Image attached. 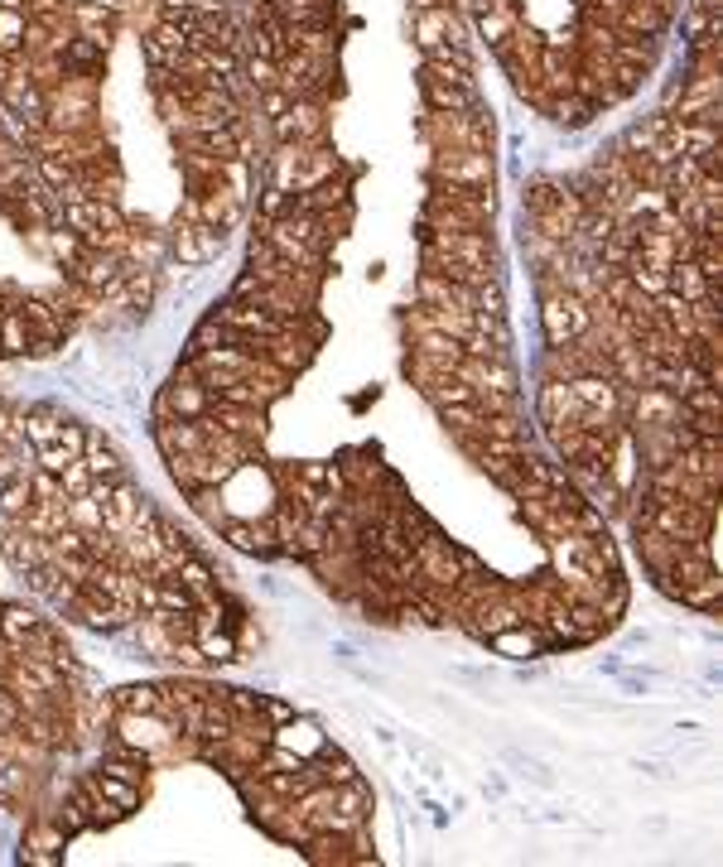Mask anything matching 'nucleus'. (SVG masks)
Here are the masks:
<instances>
[{
    "instance_id": "obj_1",
    "label": "nucleus",
    "mask_w": 723,
    "mask_h": 867,
    "mask_svg": "<svg viewBox=\"0 0 723 867\" xmlns=\"http://www.w3.org/2000/svg\"><path fill=\"white\" fill-rule=\"evenodd\" d=\"M425 140L434 150H492V121L478 106L472 112H429Z\"/></svg>"
},
{
    "instance_id": "obj_2",
    "label": "nucleus",
    "mask_w": 723,
    "mask_h": 867,
    "mask_svg": "<svg viewBox=\"0 0 723 867\" xmlns=\"http://www.w3.org/2000/svg\"><path fill=\"white\" fill-rule=\"evenodd\" d=\"M415 564H419V573L415 579L419 583H439V589H454L458 583V573H468V569H482L478 559H472L468 550H458L454 540H444L439 530H425L419 536V544H415Z\"/></svg>"
},
{
    "instance_id": "obj_3",
    "label": "nucleus",
    "mask_w": 723,
    "mask_h": 867,
    "mask_svg": "<svg viewBox=\"0 0 723 867\" xmlns=\"http://www.w3.org/2000/svg\"><path fill=\"white\" fill-rule=\"evenodd\" d=\"M541 324H545V338L550 347H564L574 338H584L588 328H594V314H588V299H578L574 289H545V304H541Z\"/></svg>"
},
{
    "instance_id": "obj_4",
    "label": "nucleus",
    "mask_w": 723,
    "mask_h": 867,
    "mask_svg": "<svg viewBox=\"0 0 723 867\" xmlns=\"http://www.w3.org/2000/svg\"><path fill=\"white\" fill-rule=\"evenodd\" d=\"M208 405H213V391L203 385V377L183 362L174 371V381L160 391V420H203Z\"/></svg>"
},
{
    "instance_id": "obj_5",
    "label": "nucleus",
    "mask_w": 723,
    "mask_h": 867,
    "mask_svg": "<svg viewBox=\"0 0 723 867\" xmlns=\"http://www.w3.org/2000/svg\"><path fill=\"white\" fill-rule=\"evenodd\" d=\"M111 728H116V742L136 747V752H150V757H160L164 747L174 742V732H179L164 713H130V709H116Z\"/></svg>"
},
{
    "instance_id": "obj_6",
    "label": "nucleus",
    "mask_w": 723,
    "mask_h": 867,
    "mask_svg": "<svg viewBox=\"0 0 723 867\" xmlns=\"http://www.w3.org/2000/svg\"><path fill=\"white\" fill-rule=\"evenodd\" d=\"M434 179L464 183V189H492V150H434Z\"/></svg>"
},
{
    "instance_id": "obj_7",
    "label": "nucleus",
    "mask_w": 723,
    "mask_h": 867,
    "mask_svg": "<svg viewBox=\"0 0 723 867\" xmlns=\"http://www.w3.org/2000/svg\"><path fill=\"white\" fill-rule=\"evenodd\" d=\"M328 116L319 97H295L285 116H275V140H299V145H323Z\"/></svg>"
},
{
    "instance_id": "obj_8",
    "label": "nucleus",
    "mask_w": 723,
    "mask_h": 867,
    "mask_svg": "<svg viewBox=\"0 0 723 867\" xmlns=\"http://www.w3.org/2000/svg\"><path fill=\"white\" fill-rule=\"evenodd\" d=\"M454 377H464L472 391L482 395H517V371L507 367V357H464L454 367Z\"/></svg>"
},
{
    "instance_id": "obj_9",
    "label": "nucleus",
    "mask_w": 723,
    "mask_h": 867,
    "mask_svg": "<svg viewBox=\"0 0 723 867\" xmlns=\"http://www.w3.org/2000/svg\"><path fill=\"white\" fill-rule=\"evenodd\" d=\"M217 318L227 328L242 332V338H275V332L295 328V324H285V318H275L270 309H261V304H246V299H227L217 309Z\"/></svg>"
},
{
    "instance_id": "obj_10",
    "label": "nucleus",
    "mask_w": 723,
    "mask_h": 867,
    "mask_svg": "<svg viewBox=\"0 0 723 867\" xmlns=\"http://www.w3.org/2000/svg\"><path fill=\"white\" fill-rule=\"evenodd\" d=\"M213 430H222V434H232V438H266V410H256V405H227V400H213L208 405V415H203Z\"/></svg>"
},
{
    "instance_id": "obj_11",
    "label": "nucleus",
    "mask_w": 723,
    "mask_h": 867,
    "mask_svg": "<svg viewBox=\"0 0 723 867\" xmlns=\"http://www.w3.org/2000/svg\"><path fill=\"white\" fill-rule=\"evenodd\" d=\"M627 410H632V430L637 424H676L685 410H680V395H670L666 385H637L627 395Z\"/></svg>"
},
{
    "instance_id": "obj_12",
    "label": "nucleus",
    "mask_w": 723,
    "mask_h": 867,
    "mask_svg": "<svg viewBox=\"0 0 723 867\" xmlns=\"http://www.w3.org/2000/svg\"><path fill=\"white\" fill-rule=\"evenodd\" d=\"M155 444H160L164 458H193V453L208 448V430L203 420H160L155 424Z\"/></svg>"
},
{
    "instance_id": "obj_13",
    "label": "nucleus",
    "mask_w": 723,
    "mask_h": 867,
    "mask_svg": "<svg viewBox=\"0 0 723 867\" xmlns=\"http://www.w3.org/2000/svg\"><path fill=\"white\" fill-rule=\"evenodd\" d=\"M222 251V232L217 226H208V222H174V256L183 261V265H203V261H213Z\"/></svg>"
},
{
    "instance_id": "obj_14",
    "label": "nucleus",
    "mask_w": 723,
    "mask_h": 867,
    "mask_svg": "<svg viewBox=\"0 0 723 867\" xmlns=\"http://www.w3.org/2000/svg\"><path fill=\"white\" fill-rule=\"evenodd\" d=\"M0 554L15 573H30L34 564H44V540H34L20 520H6L0 516Z\"/></svg>"
},
{
    "instance_id": "obj_15",
    "label": "nucleus",
    "mask_w": 723,
    "mask_h": 867,
    "mask_svg": "<svg viewBox=\"0 0 723 867\" xmlns=\"http://www.w3.org/2000/svg\"><path fill=\"white\" fill-rule=\"evenodd\" d=\"M419 87H425L429 112H472V106H478V92L454 83V77H444V73H434V68L419 73Z\"/></svg>"
},
{
    "instance_id": "obj_16",
    "label": "nucleus",
    "mask_w": 723,
    "mask_h": 867,
    "mask_svg": "<svg viewBox=\"0 0 723 867\" xmlns=\"http://www.w3.org/2000/svg\"><path fill=\"white\" fill-rule=\"evenodd\" d=\"M222 540L232 544V550H242V554H275L280 550V540H275V526L270 520H222Z\"/></svg>"
},
{
    "instance_id": "obj_17",
    "label": "nucleus",
    "mask_w": 723,
    "mask_h": 867,
    "mask_svg": "<svg viewBox=\"0 0 723 867\" xmlns=\"http://www.w3.org/2000/svg\"><path fill=\"white\" fill-rule=\"evenodd\" d=\"M63 844H68V834H63L49 815H39V820L30 824V829H24L20 858H24V863H44V867H49V863H59V858H63Z\"/></svg>"
},
{
    "instance_id": "obj_18",
    "label": "nucleus",
    "mask_w": 723,
    "mask_h": 867,
    "mask_svg": "<svg viewBox=\"0 0 723 867\" xmlns=\"http://www.w3.org/2000/svg\"><path fill=\"white\" fill-rule=\"evenodd\" d=\"M199 218H203L208 226H217L222 236H227L232 226L246 218V203H242V198H236L232 189H222V183H213L208 193H199Z\"/></svg>"
},
{
    "instance_id": "obj_19",
    "label": "nucleus",
    "mask_w": 723,
    "mask_h": 867,
    "mask_svg": "<svg viewBox=\"0 0 723 867\" xmlns=\"http://www.w3.org/2000/svg\"><path fill=\"white\" fill-rule=\"evenodd\" d=\"M578 415H584V405H578L574 385L550 377L541 385V420H545V430H555V424H578Z\"/></svg>"
},
{
    "instance_id": "obj_20",
    "label": "nucleus",
    "mask_w": 723,
    "mask_h": 867,
    "mask_svg": "<svg viewBox=\"0 0 723 867\" xmlns=\"http://www.w3.org/2000/svg\"><path fill=\"white\" fill-rule=\"evenodd\" d=\"M488 646H497V651H502V656H511V660H531V656H541V651H545L550 642H545L541 626L521 622V626H507V632L488 636Z\"/></svg>"
},
{
    "instance_id": "obj_21",
    "label": "nucleus",
    "mask_w": 723,
    "mask_h": 867,
    "mask_svg": "<svg viewBox=\"0 0 723 867\" xmlns=\"http://www.w3.org/2000/svg\"><path fill=\"white\" fill-rule=\"evenodd\" d=\"M83 785L92 795H102L107 805H116L121 815H130V810L140 805V785L136 781H121V776H111V771H87L83 776Z\"/></svg>"
},
{
    "instance_id": "obj_22",
    "label": "nucleus",
    "mask_w": 723,
    "mask_h": 867,
    "mask_svg": "<svg viewBox=\"0 0 723 867\" xmlns=\"http://www.w3.org/2000/svg\"><path fill=\"white\" fill-rule=\"evenodd\" d=\"M637 550H641V559H647L651 579H656V583H666L670 564H676V559H680V540L661 536V530H637Z\"/></svg>"
},
{
    "instance_id": "obj_23",
    "label": "nucleus",
    "mask_w": 723,
    "mask_h": 867,
    "mask_svg": "<svg viewBox=\"0 0 723 867\" xmlns=\"http://www.w3.org/2000/svg\"><path fill=\"white\" fill-rule=\"evenodd\" d=\"M666 289H676L685 304H694V299H719V285H709L704 279V271L694 261H676L666 271Z\"/></svg>"
},
{
    "instance_id": "obj_24",
    "label": "nucleus",
    "mask_w": 723,
    "mask_h": 867,
    "mask_svg": "<svg viewBox=\"0 0 723 867\" xmlns=\"http://www.w3.org/2000/svg\"><path fill=\"white\" fill-rule=\"evenodd\" d=\"M343 483H348V491H381L391 483V473L376 463V453H348V458H343Z\"/></svg>"
},
{
    "instance_id": "obj_25",
    "label": "nucleus",
    "mask_w": 723,
    "mask_h": 867,
    "mask_svg": "<svg viewBox=\"0 0 723 867\" xmlns=\"http://www.w3.org/2000/svg\"><path fill=\"white\" fill-rule=\"evenodd\" d=\"M83 463H87V473L97 477V483H121V477H126V463H121V453H116V448L107 444V438H97V434H87Z\"/></svg>"
},
{
    "instance_id": "obj_26",
    "label": "nucleus",
    "mask_w": 723,
    "mask_h": 867,
    "mask_svg": "<svg viewBox=\"0 0 723 867\" xmlns=\"http://www.w3.org/2000/svg\"><path fill=\"white\" fill-rule=\"evenodd\" d=\"M97 771H111V776H121V781H136V785H140V781H145V771H150V752H136V747H126V742H111Z\"/></svg>"
},
{
    "instance_id": "obj_27",
    "label": "nucleus",
    "mask_w": 723,
    "mask_h": 867,
    "mask_svg": "<svg viewBox=\"0 0 723 867\" xmlns=\"http://www.w3.org/2000/svg\"><path fill=\"white\" fill-rule=\"evenodd\" d=\"M511 30H517V15H511L507 0H488V6L478 10V34L488 39L492 49H502L507 39H511Z\"/></svg>"
},
{
    "instance_id": "obj_28",
    "label": "nucleus",
    "mask_w": 723,
    "mask_h": 867,
    "mask_svg": "<svg viewBox=\"0 0 723 867\" xmlns=\"http://www.w3.org/2000/svg\"><path fill=\"white\" fill-rule=\"evenodd\" d=\"M295 208H305V212H333V208H348V179H323V183H313V189H305L295 198Z\"/></svg>"
},
{
    "instance_id": "obj_29",
    "label": "nucleus",
    "mask_w": 723,
    "mask_h": 867,
    "mask_svg": "<svg viewBox=\"0 0 723 867\" xmlns=\"http://www.w3.org/2000/svg\"><path fill=\"white\" fill-rule=\"evenodd\" d=\"M174 579L183 583V589H189V598H193V603H213V598H217V583H213V569H208V564H203V559H199V554H189V559H183V564H179V573H174Z\"/></svg>"
},
{
    "instance_id": "obj_30",
    "label": "nucleus",
    "mask_w": 723,
    "mask_h": 867,
    "mask_svg": "<svg viewBox=\"0 0 723 867\" xmlns=\"http://www.w3.org/2000/svg\"><path fill=\"white\" fill-rule=\"evenodd\" d=\"M34 506V491H30V468L15 473L10 483H0V516L6 520H24Z\"/></svg>"
},
{
    "instance_id": "obj_31",
    "label": "nucleus",
    "mask_w": 723,
    "mask_h": 867,
    "mask_svg": "<svg viewBox=\"0 0 723 867\" xmlns=\"http://www.w3.org/2000/svg\"><path fill=\"white\" fill-rule=\"evenodd\" d=\"M111 704L130 713H164V685H126L111 694Z\"/></svg>"
},
{
    "instance_id": "obj_32",
    "label": "nucleus",
    "mask_w": 723,
    "mask_h": 867,
    "mask_svg": "<svg viewBox=\"0 0 723 867\" xmlns=\"http://www.w3.org/2000/svg\"><path fill=\"white\" fill-rule=\"evenodd\" d=\"M444 30H449V10L419 6V15H415V44L425 49V53H439L444 49Z\"/></svg>"
},
{
    "instance_id": "obj_33",
    "label": "nucleus",
    "mask_w": 723,
    "mask_h": 867,
    "mask_svg": "<svg viewBox=\"0 0 723 867\" xmlns=\"http://www.w3.org/2000/svg\"><path fill=\"white\" fill-rule=\"evenodd\" d=\"M333 173H338V155H328L323 145H309V150H305V169H299V179H295V193H305V189H313V183L333 179Z\"/></svg>"
},
{
    "instance_id": "obj_34",
    "label": "nucleus",
    "mask_w": 723,
    "mask_h": 867,
    "mask_svg": "<svg viewBox=\"0 0 723 867\" xmlns=\"http://www.w3.org/2000/svg\"><path fill=\"white\" fill-rule=\"evenodd\" d=\"M30 352V324L20 318V309L10 304L6 314H0V357H24Z\"/></svg>"
},
{
    "instance_id": "obj_35",
    "label": "nucleus",
    "mask_w": 723,
    "mask_h": 867,
    "mask_svg": "<svg viewBox=\"0 0 723 867\" xmlns=\"http://www.w3.org/2000/svg\"><path fill=\"white\" fill-rule=\"evenodd\" d=\"M54 824H59V829L68 834V838H73V834H83V829H92V805H87V791H83V785H77V791L59 805Z\"/></svg>"
},
{
    "instance_id": "obj_36",
    "label": "nucleus",
    "mask_w": 723,
    "mask_h": 867,
    "mask_svg": "<svg viewBox=\"0 0 723 867\" xmlns=\"http://www.w3.org/2000/svg\"><path fill=\"white\" fill-rule=\"evenodd\" d=\"M39 622H44V617H39L34 607H24V603H0V636H6L10 646H15L20 636H30Z\"/></svg>"
},
{
    "instance_id": "obj_37",
    "label": "nucleus",
    "mask_w": 723,
    "mask_h": 867,
    "mask_svg": "<svg viewBox=\"0 0 723 867\" xmlns=\"http://www.w3.org/2000/svg\"><path fill=\"white\" fill-rule=\"evenodd\" d=\"M295 477L319 491H348L343 483V463H295Z\"/></svg>"
},
{
    "instance_id": "obj_38",
    "label": "nucleus",
    "mask_w": 723,
    "mask_h": 867,
    "mask_svg": "<svg viewBox=\"0 0 723 867\" xmlns=\"http://www.w3.org/2000/svg\"><path fill=\"white\" fill-rule=\"evenodd\" d=\"M59 430H63V420H59V415H49V410H30V415H20V434L30 438L34 448L59 444Z\"/></svg>"
},
{
    "instance_id": "obj_39",
    "label": "nucleus",
    "mask_w": 723,
    "mask_h": 867,
    "mask_svg": "<svg viewBox=\"0 0 723 867\" xmlns=\"http://www.w3.org/2000/svg\"><path fill=\"white\" fill-rule=\"evenodd\" d=\"M680 603H690V607H700V612H719V603H723V573H704L700 583L680 589Z\"/></svg>"
},
{
    "instance_id": "obj_40",
    "label": "nucleus",
    "mask_w": 723,
    "mask_h": 867,
    "mask_svg": "<svg viewBox=\"0 0 723 867\" xmlns=\"http://www.w3.org/2000/svg\"><path fill=\"white\" fill-rule=\"evenodd\" d=\"M425 395H429L434 410H439V405H478V391H472L464 377H444L439 385H429Z\"/></svg>"
},
{
    "instance_id": "obj_41",
    "label": "nucleus",
    "mask_w": 723,
    "mask_h": 867,
    "mask_svg": "<svg viewBox=\"0 0 723 867\" xmlns=\"http://www.w3.org/2000/svg\"><path fill=\"white\" fill-rule=\"evenodd\" d=\"M24 24H30V15H24L20 6H6V0H0V53L24 49Z\"/></svg>"
},
{
    "instance_id": "obj_42",
    "label": "nucleus",
    "mask_w": 723,
    "mask_h": 867,
    "mask_svg": "<svg viewBox=\"0 0 723 867\" xmlns=\"http://www.w3.org/2000/svg\"><path fill=\"white\" fill-rule=\"evenodd\" d=\"M545 106H550V112H555V121H564V126H584V121H588V112H594V106H588L584 97H578V92H564V97H550Z\"/></svg>"
},
{
    "instance_id": "obj_43",
    "label": "nucleus",
    "mask_w": 723,
    "mask_h": 867,
    "mask_svg": "<svg viewBox=\"0 0 723 867\" xmlns=\"http://www.w3.org/2000/svg\"><path fill=\"white\" fill-rule=\"evenodd\" d=\"M439 420L454 434H472V430H482V405H439Z\"/></svg>"
},
{
    "instance_id": "obj_44",
    "label": "nucleus",
    "mask_w": 723,
    "mask_h": 867,
    "mask_svg": "<svg viewBox=\"0 0 723 867\" xmlns=\"http://www.w3.org/2000/svg\"><path fill=\"white\" fill-rule=\"evenodd\" d=\"M193 646H199L208 660H232L236 656V642L222 632V626H217V632H193Z\"/></svg>"
},
{
    "instance_id": "obj_45",
    "label": "nucleus",
    "mask_w": 723,
    "mask_h": 867,
    "mask_svg": "<svg viewBox=\"0 0 723 867\" xmlns=\"http://www.w3.org/2000/svg\"><path fill=\"white\" fill-rule=\"evenodd\" d=\"M482 434L507 438V444H525V424L517 415H482Z\"/></svg>"
},
{
    "instance_id": "obj_46",
    "label": "nucleus",
    "mask_w": 723,
    "mask_h": 867,
    "mask_svg": "<svg viewBox=\"0 0 723 867\" xmlns=\"http://www.w3.org/2000/svg\"><path fill=\"white\" fill-rule=\"evenodd\" d=\"M246 83H252L256 92H270V87H280V63H270V59H246Z\"/></svg>"
},
{
    "instance_id": "obj_47",
    "label": "nucleus",
    "mask_w": 723,
    "mask_h": 867,
    "mask_svg": "<svg viewBox=\"0 0 723 867\" xmlns=\"http://www.w3.org/2000/svg\"><path fill=\"white\" fill-rule=\"evenodd\" d=\"M319 771H323V781H328V785H348V781H358V766H352L343 752H323V757H319Z\"/></svg>"
},
{
    "instance_id": "obj_48",
    "label": "nucleus",
    "mask_w": 723,
    "mask_h": 867,
    "mask_svg": "<svg viewBox=\"0 0 723 867\" xmlns=\"http://www.w3.org/2000/svg\"><path fill=\"white\" fill-rule=\"evenodd\" d=\"M92 483H97V477L87 473V463H83V458H73L68 468L59 473V487H63V497H83V491H87Z\"/></svg>"
},
{
    "instance_id": "obj_49",
    "label": "nucleus",
    "mask_w": 723,
    "mask_h": 867,
    "mask_svg": "<svg viewBox=\"0 0 723 867\" xmlns=\"http://www.w3.org/2000/svg\"><path fill=\"white\" fill-rule=\"evenodd\" d=\"M160 612H193V598L179 579H160Z\"/></svg>"
},
{
    "instance_id": "obj_50",
    "label": "nucleus",
    "mask_w": 723,
    "mask_h": 867,
    "mask_svg": "<svg viewBox=\"0 0 723 867\" xmlns=\"http://www.w3.org/2000/svg\"><path fill=\"white\" fill-rule=\"evenodd\" d=\"M256 97H261V106H266V116H270V121H275V116H285V106H289V102H295V97H289V92H285V87H270V92H256Z\"/></svg>"
},
{
    "instance_id": "obj_51",
    "label": "nucleus",
    "mask_w": 723,
    "mask_h": 867,
    "mask_svg": "<svg viewBox=\"0 0 723 867\" xmlns=\"http://www.w3.org/2000/svg\"><path fill=\"white\" fill-rule=\"evenodd\" d=\"M0 444H20V420L6 410V400H0Z\"/></svg>"
},
{
    "instance_id": "obj_52",
    "label": "nucleus",
    "mask_w": 723,
    "mask_h": 867,
    "mask_svg": "<svg viewBox=\"0 0 723 867\" xmlns=\"http://www.w3.org/2000/svg\"><path fill=\"white\" fill-rule=\"evenodd\" d=\"M261 718H266V723H289V718H295V709H289V704H280V699H266V709H261Z\"/></svg>"
},
{
    "instance_id": "obj_53",
    "label": "nucleus",
    "mask_w": 723,
    "mask_h": 867,
    "mask_svg": "<svg viewBox=\"0 0 723 867\" xmlns=\"http://www.w3.org/2000/svg\"><path fill=\"white\" fill-rule=\"evenodd\" d=\"M0 805H10V762L0 757Z\"/></svg>"
}]
</instances>
